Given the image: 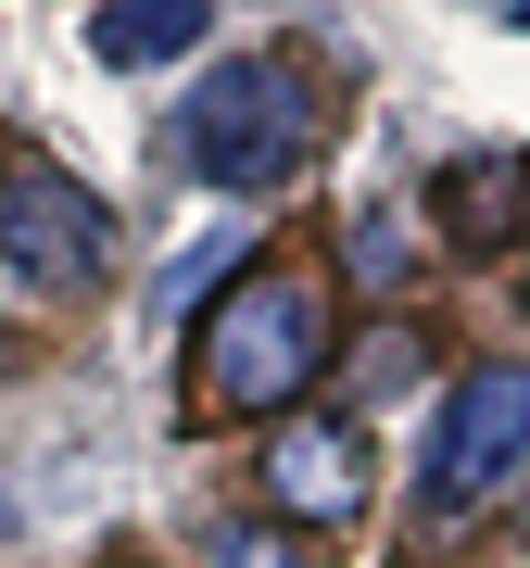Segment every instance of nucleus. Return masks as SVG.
Returning a JSON list of instances; mask_svg holds the SVG:
<instances>
[{
    "instance_id": "nucleus-7",
    "label": "nucleus",
    "mask_w": 530,
    "mask_h": 568,
    "mask_svg": "<svg viewBox=\"0 0 530 568\" xmlns=\"http://www.w3.org/2000/svg\"><path fill=\"white\" fill-rule=\"evenodd\" d=\"M203 39V0H102L89 13V51L114 63V77H152V63H177Z\"/></svg>"
},
{
    "instance_id": "nucleus-1",
    "label": "nucleus",
    "mask_w": 530,
    "mask_h": 568,
    "mask_svg": "<svg viewBox=\"0 0 530 568\" xmlns=\"http://www.w3.org/2000/svg\"><path fill=\"white\" fill-rule=\"evenodd\" d=\"M203 405L215 417H291L328 379V278L316 265H241V278L203 304Z\"/></svg>"
},
{
    "instance_id": "nucleus-8",
    "label": "nucleus",
    "mask_w": 530,
    "mask_h": 568,
    "mask_svg": "<svg viewBox=\"0 0 530 568\" xmlns=\"http://www.w3.org/2000/svg\"><path fill=\"white\" fill-rule=\"evenodd\" d=\"M203 556H215V568H316L278 518H227V530H203Z\"/></svg>"
},
{
    "instance_id": "nucleus-6",
    "label": "nucleus",
    "mask_w": 530,
    "mask_h": 568,
    "mask_svg": "<svg viewBox=\"0 0 530 568\" xmlns=\"http://www.w3.org/2000/svg\"><path fill=\"white\" fill-rule=\"evenodd\" d=\"M518 203H530V164H518V152H468V164H442V241L492 253V241L518 227Z\"/></svg>"
},
{
    "instance_id": "nucleus-11",
    "label": "nucleus",
    "mask_w": 530,
    "mask_h": 568,
    "mask_svg": "<svg viewBox=\"0 0 530 568\" xmlns=\"http://www.w3.org/2000/svg\"><path fill=\"white\" fill-rule=\"evenodd\" d=\"M506 13H518V26H530V0H506Z\"/></svg>"
},
{
    "instance_id": "nucleus-3",
    "label": "nucleus",
    "mask_w": 530,
    "mask_h": 568,
    "mask_svg": "<svg viewBox=\"0 0 530 568\" xmlns=\"http://www.w3.org/2000/svg\"><path fill=\"white\" fill-rule=\"evenodd\" d=\"M518 467H530V366H468L442 429H429V467H417L429 518H480Z\"/></svg>"
},
{
    "instance_id": "nucleus-10",
    "label": "nucleus",
    "mask_w": 530,
    "mask_h": 568,
    "mask_svg": "<svg viewBox=\"0 0 530 568\" xmlns=\"http://www.w3.org/2000/svg\"><path fill=\"white\" fill-rule=\"evenodd\" d=\"M0 316H39V278H26L13 253H0Z\"/></svg>"
},
{
    "instance_id": "nucleus-5",
    "label": "nucleus",
    "mask_w": 530,
    "mask_h": 568,
    "mask_svg": "<svg viewBox=\"0 0 530 568\" xmlns=\"http://www.w3.org/2000/svg\"><path fill=\"white\" fill-rule=\"evenodd\" d=\"M265 506L304 518V530H354V518H367V429L291 417L278 443H265Z\"/></svg>"
},
{
    "instance_id": "nucleus-9",
    "label": "nucleus",
    "mask_w": 530,
    "mask_h": 568,
    "mask_svg": "<svg viewBox=\"0 0 530 568\" xmlns=\"http://www.w3.org/2000/svg\"><path fill=\"white\" fill-rule=\"evenodd\" d=\"M405 227H391V215H354V241H342V265H354V278H367V291H391V278H405Z\"/></svg>"
},
{
    "instance_id": "nucleus-4",
    "label": "nucleus",
    "mask_w": 530,
    "mask_h": 568,
    "mask_svg": "<svg viewBox=\"0 0 530 568\" xmlns=\"http://www.w3.org/2000/svg\"><path fill=\"white\" fill-rule=\"evenodd\" d=\"M0 253L39 278V304H63V291H89V278H102L114 227H102V203H89L63 164L13 152V164H0Z\"/></svg>"
},
{
    "instance_id": "nucleus-2",
    "label": "nucleus",
    "mask_w": 530,
    "mask_h": 568,
    "mask_svg": "<svg viewBox=\"0 0 530 568\" xmlns=\"http://www.w3.org/2000/svg\"><path fill=\"white\" fill-rule=\"evenodd\" d=\"M304 152H316V89L291 77V63H215L203 89H190V114H177V164L203 190H278V178H304Z\"/></svg>"
}]
</instances>
